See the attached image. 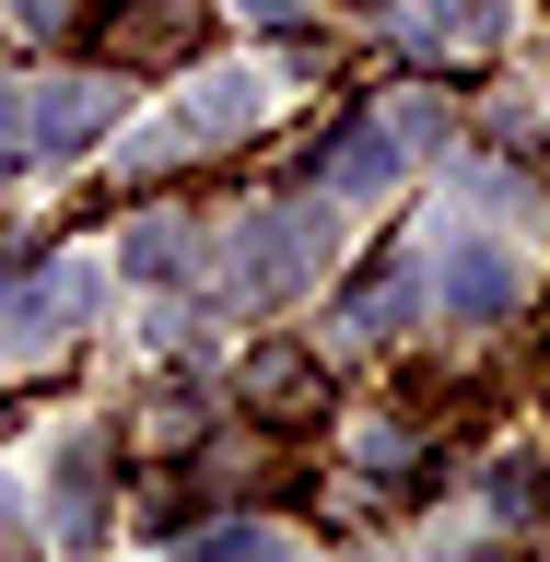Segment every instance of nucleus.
I'll return each mask as SVG.
<instances>
[{
	"instance_id": "1",
	"label": "nucleus",
	"mask_w": 550,
	"mask_h": 562,
	"mask_svg": "<svg viewBox=\"0 0 550 562\" xmlns=\"http://www.w3.org/2000/svg\"><path fill=\"white\" fill-rule=\"evenodd\" d=\"M235 398L270 434H305V422H328V375H316V351H293V340H258L235 363Z\"/></svg>"
},
{
	"instance_id": "2",
	"label": "nucleus",
	"mask_w": 550,
	"mask_h": 562,
	"mask_svg": "<svg viewBox=\"0 0 550 562\" xmlns=\"http://www.w3.org/2000/svg\"><path fill=\"white\" fill-rule=\"evenodd\" d=\"M200 24H211L200 0H117V12L94 24V47H105L117 70H165V59H188V47H200Z\"/></svg>"
},
{
	"instance_id": "3",
	"label": "nucleus",
	"mask_w": 550,
	"mask_h": 562,
	"mask_svg": "<svg viewBox=\"0 0 550 562\" xmlns=\"http://www.w3.org/2000/svg\"><path fill=\"white\" fill-rule=\"evenodd\" d=\"M105 117H117V82H12V130L35 153H82Z\"/></svg>"
},
{
	"instance_id": "4",
	"label": "nucleus",
	"mask_w": 550,
	"mask_h": 562,
	"mask_svg": "<svg viewBox=\"0 0 550 562\" xmlns=\"http://www.w3.org/2000/svg\"><path fill=\"white\" fill-rule=\"evenodd\" d=\"M328 258V223L316 211H281V223H246L235 235V293H293V281Z\"/></svg>"
},
{
	"instance_id": "5",
	"label": "nucleus",
	"mask_w": 550,
	"mask_h": 562,
	"mask_svg": "<svg viewBox=\"0 0 550 562\" xmlns=\"http://www.w3.org/2000/svg\"><path fill=\"white\" fill-rule=\"evenodd\" d=\"M411 140H434V94H399L375 130H351L340 153H328V188H386V176L411 165Z\"/></svg>"
},
{
	"instance_id": "6",
	"label": "nucleus",
	"mask_w": 550,
	"mask_h": 562,
	"mask_svg": "<svg viewBox=\"0 0 550 562\" xmlns=\"http://www.w3.org/2000/svg\"><path fill=\"white\" fill-rule=\"evenodd\" d=\"M0 328H12V340H70V328H82V270H24L12 281V305H0Z\"/></svg>"
},
{
	"instance_id": "7",
	"label": "nucleus",
	"mask_w": 550,
	"mask_h": 562,
	"mask_svg": "<svg viewBox=\"0 0 550 562\" xmlns=\"http://www.w3.org/2000/svg\"><path fill=\"white\" fill-rule=\"evenodd\" d=\"M446 293H457L469 316H504V305H516V270H504V246H457V258H446Z\"/></svg>"
},
{
	"instance_id": "8",
	"label": "nucleus",
	"mask_w": 550,
	"mask_h": 562,
	"mask_svg": "<svg viewBox=\"0 0 550 562\" xmlns=\"http://www.w3.org/2000/svg\"><path fill=\"white\" fill-rule=\"evenodd\" d=\"M481 24H492L481 0H422V35H434V47H469Z\"/></svg>"
},
{
	"instance_id": "9",
	"label": "nucleus",
	"mask_w": 550,
	"mask_h": 562,
	"mask_svg": "<svg viewBox=\"0 0 550 562\" xmlns=\"http://www.w3.org/2000/svg\"><path fill=\"white\" fill-rule=\"evenodd\" d=\"M246 117H258V82H246V70H235V82H211V94H200V130H246Z\"/></svg>"
},
{
	"instance_id": "10",
	"label": "nucleus",
	"mask_w": 550,
	"mask_h": 562,
	"mask_svg": "<svg viewBox=\"0 0 550 562\" xmlns=\"http://www.w3.org/2000/svg\"><path fill=\"white\" fill-rule=\"evenodd\" d=\"M176 258H188V235H176V223H141V235H130V270H176Z\"/></svg>"
},
{
	"instance_id": "11",
	"label": "nucleus",
	"mask_w": 550,
	"mask_h": 562,
	"mask_svg": "<svg viewBox=\"0 0 550 562\" xmlns=\"http://www.w3.org/2000/svg\"><path fill=\"white\" fill-rule=\"evenodd\" d=\"M246 24H305V0H235Z\"/></svg>"
},
{
	"instance_id": "12",
	"label": "nucleus",
	"mask_w": 550,
	"mask_h": 562,
	"mask_svg": "<svg viewBox=\"0 0 550 562\" xmlns=\"http://www.w3.org/2000/svg\"><path fill=\"white\" fill-rule=\"evenodd\" d=\"M12 12H24V24H59V12H70V0H12Z\"/></svg>"
}]
</instances>
